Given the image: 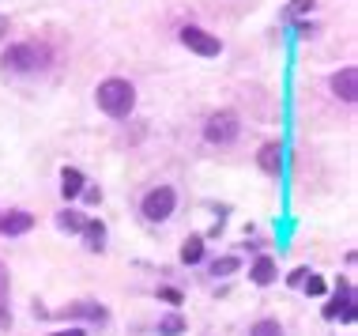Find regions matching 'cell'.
Instances as JSON below:
<instances>
[{
	"instance_id": "6da1fadb",
	"label": "cell",
	"mask_w": 358,
	"mask_h": 336,
	"mask_svg": "<svg viewBox=\"0 0 358 336\" xmlns=\"http://www.w3.org/2000/svg\"><path fill=\"white\" fill-rule=\"evenodd\" d=\"M94 102H99L102 113L124 121L136 110V88H132L129 80H121V76H110V80H102L99 88H94Z\"/></svg>"
},
{
	"instance_id": "7a4b0ae2",
	"label": "cell",
	"mask_w": 358,
	"mask_h": 336,
	"mask_svg": "<svg viewBox=\"0 0 358 336\" xmlns=\"http://www.w3.org/2000/svg\"><path fill=\"white\" fill-rule=\"evenodd\" d=\"M0 64L8 72H19V76H34V72H45L50 69V50L38 42H12L4 53H0Z\"/></svg>"
},
{
	"instance_id": "3957f363",
	"label": "cell",
	"mask_w": 358,
	"mask_h": 336,
	"mask_svg": "<svg viewBox=\"0 0 358 336\" xmlns=\"http://www.w3.org/2000/svg\"><path fill=\"white\" fill-rule=\"evenodd\" d=\"M241 136V118L234 110H215L204 125V140L208 144H219V148H227V144H234Z\"/></svg>"
},
{
	"instance_id": "277c9868",
	"label": "cell",
	"mask_w": 358,
	"mask_h": 336,
	"mask_svg": "<svg viewBox=\"0 0 358 336\" xmlns=\"http://www.w3.org/2000/svg\"><path fill=\"white\" fill-rule=\"evenodd\" d=\"M173 208H178V193H173V186H155L148 197H143L140 212L143 219H151V223H162V219L173 216Z\"/></svg>"
},
{
	"instance_id": "5b68a950",
	"label": "cell",
	"mask_w": 358,
	"mask_h": 336,
	"mask_svg": "<svg viewBox=\"0 0 358 336\" xmlns=\"http://www.w3.org/2000/svg\"><path fill=\"white\" fill-rule=\"evenodd\" d=\"M181 46H185L189 53H196V57H219L222 53V42L211 31H204V27H181Z\"/></svg>"
},
{
	"instance_id": "8992f818",
	"label": "cell",
	"mask_w": 358,
	"mask_h": 336,
	"mask_svg": "<svg viewBox=\"0 0 358 336\" xmlns=\"http://www.w3.org/2000/svg\"><path fill=\"white\" fill-rule=\"evenodd\" d=\"M328 88H332V94H336L340 102L355 106V99H358V69H355V64H343L340 72H332Z\"/></svg>"
},
{
	"instance_id": "52a82bcc",
	"label": "cell",
	"mask_w": 358,
	"mask_h": 336,
	"mask_svg": "<svg viewBox=\"0 0 358 336\" xmlns=\"http://www.w3.org/2000/svg\"><path fill=\"white\" fill-rule=\"evenodd\" d=\"M324 318H343L347 325L355 321V291H351V284H347V280L336 284V299L324 306Z\"/></svg>"
},
{
	"instance_id": "ba28073f",
	"label": "cell",
	"mask_w": 358,
	"mask_h": 336,
	"mask_svg": "<svg viewBox=\"0 0 358 336\" xmlns=\"http://www.w3.org/2000/svg\"><path fill=\"white\" fill-rule=\"evenodd\" d=\"M61 318H76V321H91V325H106V306L99 302H72L69 310H61Z\"/></svg>"
},
{
	"instance_id": "9c48e42d",
	"label": "cell",
	"mask_w": 358,
	"mask_h": 336,
	"mask_svg": "<svg viewBox=\"0 0 358 336\" xmlns=\"http://www.w3.org/2000/svg\"><path fill=\"white\" fill-rule=\"evenodd\" d=\"M31 227H34L31 212H0V234L15 238V234H27Z\"/></svg>"
},
{
	"instance_id": "30bf717a",
	"label": "cell",
	"mask_w": 358,
	"mask_h": 336,
	"mask_svg": "<svg viewBox=\"0 0 358 336\" xmlns=\"http://www.w3.org/2000/svg\"><path fill=\"white\" fill-rule=\"evenodd\" d=\"M257 162H260V170H264V174H279V170H283V144L268 140L264 148L257 151Z\"/></svg>"
},
{
	"instance_id": "8fae6325",
	"label": "cell",
	"mask_w": 358,
	"mask_h": 336,
	"mask_svg": "<svg viewBox=\"0 0 358 336\" xmlns=\"http://www.w3.org/2000/svg\"><path fill=\"white\" fill-rule=\"evenodd\" d=\"M275 276H279V268L272 257H257L253 268H249V280H253L257 287H268V284H275Z\"/></svg>"
},
{
	"instance_id": "7c38bea8",
	"label": "cell",
	"mask_w": 358,
	"mask_h": 336,
	"mask_svg": "<svg viewBox=\"0 0 358 336\" xmlns=\"http://www.w3.org/2000/svg\"><path fill=\"white\" fill-rule=\"evenodd\" d=\"M80 234H83V242H87L91 253H102V249H106V223H102V219H87Z\"/></svg>"
},
{
	"instance_id": "4fadbf2b",
	"label": "cell",
	"mask_w": 358,
	"mask_h": 336,
	"mask_svg": "<svg viewBox=\"0 0 358 336\" xmlns=\"http://www.w3.org/2000/svg\"><path fill=\"white\" fill-rule=\"evenodd\" d=\"M83 186H87V178L76 167H64L61 170V193H64V200H76V197L83 193Z\"/></svg>"
},
{
	"instance_id": "5bb4252c",
	"label": "cell",
	"mask_w": 358,
	"mask_h": 336,
	"mask_svg": "<svg viewBox=\"0 0 358 336\" xmlns=\"http://www.w3.org/2000/svg\"><path fill=\"white\" fill-rule=\"evenodd\" d=\"M0 329H12V306H8V268L0 261Z\"/></svg>"
},
{
	"instance_id": "9a60e30c",
	"label": "cell",
	"mask_w": 358,
	"mask_h": 336,
	"mask_svg": "<svg viewBox=\"0 0 358 336\" xmlns=\"http://www.w3.org/2000/svg\"><path fill=\"white\" fill-rule=\"evenodd\" d=\"M181 261H185V265H200V261H204V238L189 234L185 246H181Z\"/></svg>"
},
{
	"instance_id": "2e32d148",
	"label": "cell",
	"mask_w": 358,
	"mask_h": 336,
	"mask_svg": "<svg viewBox=\"0 0 358 336\" xmlns=\"http://www.w3.org/2000/svg\"><path fill=\"white\" fill-rule=\"evenodd\" d=\"M83 223H87V219H83L80 212H72V208H64V212L57 216V227H61V230H69V234H80Z\"/></svg>"
},
{
	"instance_id": "e0dca14e",
	"label": "cell",
	"mask_w": 358,
	"mask_h": 336,
	"mask_svg": "<svg viewBox=\"0 0 358 336\" xmlns=\"http://www.w3.org/2000/svg\"><path fill=\"white\" fill-rule=\"evenodd\" d=\"M181 332H185V318H181V314L159 318V336H181Z\"/></svg>"
},
{
	"instance_id": "ac0fdd59",
	"label": "cell",
	"mask_w": 358,
	"mask_h": 336,
	"mask_svg": "<svg viewBox=\"0 0 358 336\" xmlns=\"http://www.w3.org/2000/svg\"><path fill=\"white\" fill-rule=\"evenodd\" d=\"M241 268L238 257H219V261H211V276H234Z\"/></svg>"
},
{
	"instance_id": "d6986e66",
	"label": "cell",
	"mask_w": 358,
	"mask_h": 336,
	"mask_svg": "<svg viewBox=\"0 0 358 336\" xmlns=\"http://www.w3.org/2000/svg\"><path fill=\"white\" fill-rule=\"evenodd\" d=\"M249 336H283V325L272 321V318H264V321H257L253 329H249Z\"/></svg>"
},
{
	"instance_id": "ffe728a7",
	"label": "cell",
	"mask_w": 358,
	"mask_h": 336,
	"mask_svg": "<svg viewBox=\"0 0 358 336\" xmlns=\"http://www.w3.org/2000/svg\"><path fill=\"white\" fill-rule=\"evenodd\" d=\"M313 4H317V0H290V4H287V19L309 15V12H313Z\"/></svg>"
},
{
	"instance_id": "44dd1931",
	"label": "cell",
	"mask_w": 358,
	"mask_h": 336,
	"mask_svg": "<svg viewBox=\"0 0 358 336\" xmlns=\"http://www.w3.org/2000/svg\"><path fill=\"white\" fill-rule=\"evenodd\" d=\"M302 287H306V295H313V299H321V295H324V280H321L317 272H309Z\"/></svg>"
},
{
	"instance_id": "7402d4cb",
	"label": "cell",
	"mask_w": 358,
	"mask_h": 336,
	"mask_svg": "<svg viewBox=\"0 0 358 336\" xmlns=\"http://www.w3.org/2000/svg\"><path fill=\"white\" fill-rule=\"evenodd\" d=\"M159 299L170 302V306H181V291L178 287H159Z\"/></svg>"
},
{
	"instance_id": "603a6c76",
	"label": "cell",
	"mask_w": 358,
	"mask_h": 336,
	"mask_svg": "<svg viewBox=\"0 0 358 336\" xmlns=\"http://www.w3.org/2000/svg\"><path fill=\"white\" fill-rule=\"evenodd\" d=\"M306 276H309V268H294V272L287 276V284H290V287H302V284H306Z\"/></svg>"
},
{
	"instance_id": "cb8c5ba5",
	"label": "cell",
	"mask_w": 358,
	"mask_h": 336,
	"mask_svg": "<svg viewBox=\"0 0 358 336\" xmlns=\"http://www.w3.org/2000/svg\"><path fill=\"white\" fill-rule=\"evenodd\" d=\"M317 34V23H309V19H298V38H313Z\"/></svg>"
},
{
	"instance_id": "d4e9b609",
	"label": "cell",
	"mask_w": 358,
	"mask_h": 336,
	"mask_svg": "<svg viewBox=\"0 0 358 336\" xmlns=\"http://www.w3.org/2000/svg\"><path fill=\"white\" fill-rule=\"evenodd\" d=\"M80 197L87 200V204H99V200H102V189H94V186L87 189V186H83V193H80Z\"/></svg>"
},
{
	"instance_id": "484cf974",
	"label": "cell",
	"mask_w": 358,
	"mask_h": 336,
	"mask_svg": "<svg viewBox=\"0 0 358 336\" xmlns=\"http://www.w3.org/2000/svg\"><path fill=\"white\" fill-rule=\"evenodd\" d=\"M50 336H87L80 325H72V329H61V332H50Z\"/></svg>"
}]
</instances>
